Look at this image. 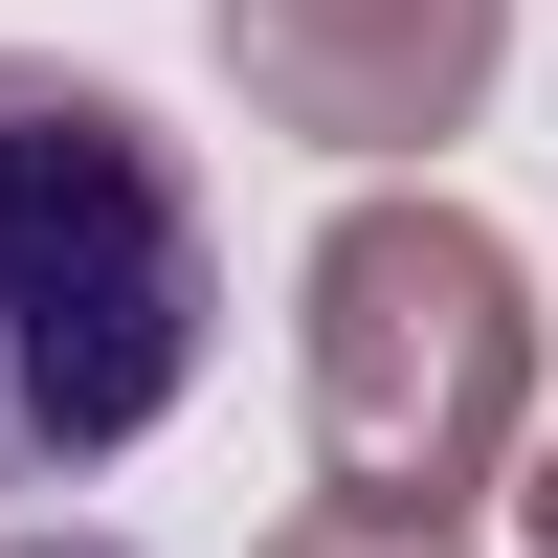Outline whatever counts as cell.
<instances>
[{"label": "cell", "mask_w": 558, "mask_h": 558, "mask_svg": "<svg viewBox=\"0 0 558 558\" xmlns=\"http://www.w3.org/2000/svg\"><path fill=\"white\" fill-rule=\"evenodd\" d=\"M202 313H223V246H202V179L134 89H68V68H0V492H68L202 380Z\"/></svg>", "instance_id": "1"}, {"label": "cell", "mask_w": 558, "mask_h": 558, "mask_svg": "<svg viewBox=\"0 0 558 558\" xmlns=\"http://www.w3.org/2000/svg\"><path fill=\"white\" fill-rule=\"evenodd\" d=\"M223 45H246L291 112L402 134V112H447V89L492 68V0H223Z\"/></svg>", "instance_id": "2"}, {"label": "cell", "mask_w": 558, "mask_h": 558, "mask_svg": "<svg viewBox=\"0 0 558 558\" xmlns=\"http://www.w3.org/2000/svg\"><path fill=\"white\" fill-rule=\"evenodd\" d=\"M536 536H558V492H536Z\"/></svg>", "instance_id": "3"}]
</instances>
